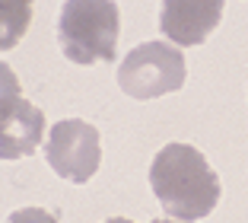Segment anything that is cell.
<instances>
[{
  "instance_id": "7",
  "label": "cell",
  "mask_w": 248,
  "mask_h": 223,
  "mask_svg": "<svg viewBox=\"0 0 248 223\" xmlns=\"http://www.w3.org/2000/svg\"><path fill=\"white\" fill-rule=\"evenodd\" d=\"M35 0H0V51H10L22 42L32 26Z\"/></svg>"
},
{
  "instance_id": "3",
  "label": "cell",
  "mask_w": 248,
  "mask_h": 223,
  "mask_svg": "<svg viewBox=\"0 0 248 223\" xmlns=\"http://www.w3.org/2000/svg\"><path fill=\"white\" fill-rule=\"evenodd\" d=\"M185 54L172 42H143L127 51L118 64V86L124 89V96L140 102L178 93L185 86Z\"/></svg>"
},
{
  "instance_id": "4",
  "label": "cell",
  "mask_w": 248,
  "mask_h": 223,
  "mask_svg": "<svg viewBox=\"0 0 248 223\" xmlns=\"http://www.w3.org/2000/svg\"><path fill=\"white\" fill-rule=\"evenodd\" d=\"M45 159L61 179L73 185H86L102 163V137L99 128L83 118H64L51 124L48 144H45Z\"/></svg>"
},
{
  "instance_id": "11",
  "label": "cell",
  "mask_w": 248,
  "mask_h": 223,
  "mask_svg": "<svg viewBox=\"0 0 248 223\" xmlns=\"http://www.w3.org/2000/svg\"><path fill=\"white\" fill-rule=\"evenodd\" d=\"M105 223H134V220H124V217H111V220H105Z\"/></svg>"
},
{
  "instance_id": "2",
  "label": "cell",
  "mask_w": 248,
  "mask_h": 223,
  "mask_svg": "<svg viewBox=\"0 0 248 223\" xmlns=\"http://www.w3.org/2000/svg\"><path fill=\"white\" fill-rule=\"evenodd\" d=\"M121 10L115 0H64L58 16V42L73 64H99L118 58Z\"/></svg>"
},
{
  "instance_id": "5",
  "label": "cell",
  "mask_w": 248,
  "mask_h": 223,
  "mask_svg": "<svg viewBox=\"0 0 248 223\" xmlns=\"http://www.w3.org/2000/svg\"><path fill=\"white\" fill-rule=\"evenodd\" d=\"M223 7L226 0H162L159 32L178 48L204 45L223 19Z\"/></svg>"
},
{
  "instance_id": "8",
  "label": "cell",
  "mask_w": 248,
  "mask_h": 223,
  "mask_svg": "<svg viewBox=\"0 0 248 223\" xmlns=\"http://www.w3.org/2000/svg\"><path fill=\"white\" fill-rule=\"evenodd\" d=\"M22 99V86H19V77L10 70V64L0 61V118L7 115L10 108Z\"/></svg>"
},
{
  "instance_id": "1",
  "label": "cell",
  "mask_w": 248,
  "mask_h": 223,
  "mask_svg": "<svg viewBox=\"0 0 248 223\" xmlns=\"http://www.w3.org/2000/svg\"><path fill=\"white\" fill-rule=\"evenodd\" d=\"M150 188L172 220L194 223L219 204V175L191 144H166L150 163Z\"/></svg>"
},
{
  "instance_id": "10",
  "label": "cell",
  "mask_w": 248,
  "mask_h": 223,
  "mask_svg": "<svg viewBox=\"0 0 248 223\" xmlns=\"http://www.w3.org/2000/svg\"><path fill=\"white\" fill-rule=\"evenodd\" d=\"M150 223H182V220H172V217H159V220H150Z\"/></svg>"
},
{
  "instance_id": "6",
  "label": "cell",
  "mask_w": 248,
  "mask_h": 223,
  "mask_svg": "<svg viewBox=\"0 0 248 223\" xmlns=\"http://www.w3.org/2000/svg\"><path fill=\"white\" fill-rule=\"evenodd\" d=\"M45 137V112L29 99H19L0 118V159L32 156Z\"/></svg>"
},
{
  "instance_id": "9",
  "label": "cell",
  "mask_w": 248,
  "mask_h": 223,
  "mask_svg": "<svg viewBox=\"0 0 248 223\" xmlns=\"http://www.w3.org/2000/svg\"><path fill=\"white\" fill-rule=\"evenodd\" d=\"M7 223H58V217L48 214L45 207H19L7 217Z\"/></svg>"
}]
</instances>
